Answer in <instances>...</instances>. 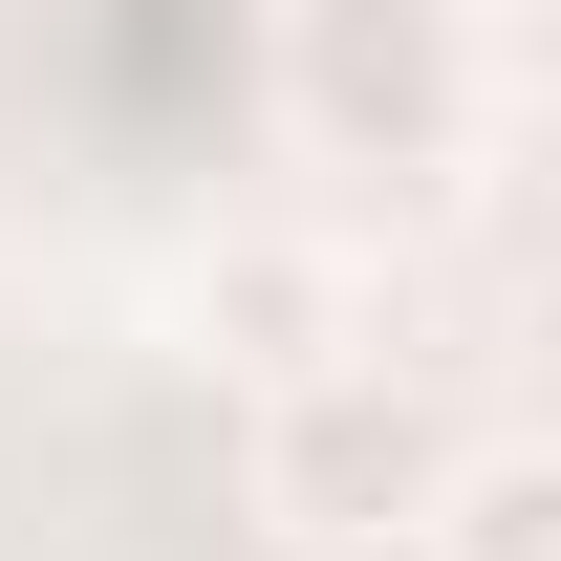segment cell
Masks as SVG:
<instances>
[{
  "label": "cell",
  "instance_id": "6da1fadb",
  "mask_svg": "<svg viewBox=\"0 0 561 561\" xmlns=\"http://www.w3.org/2000/svg\"><path fill=\"white\" fill-rule=\"evenodd\" d=\"M454 476H476V432L432 411V367H389V346L260 389V518H280L302 561H389V540H432V496H454Z\"/></svg>",
  "mask_w": 561,
  "mask_h": 561
},
{
  "label": "cell",
  "instance_id": "7a4b0ae2",
  "mask_svg": "<svg viewBox=\"0 0 561 561\" xmlns=\"http://www.w3.org/2000/svg\"><path fill=\"white\" fill-rule=\"evenodd\" d=\"M280 130L324 173H454L496 130L476 0H280Z\"/></svg>",
  "mask_w": 561,
  "mask_h": 561
},
{
  "label": "cell",
  "instance_id": "3957f363",
  "mask_svg": "<svg viewBox=\"0 0 561 561\" xmlns=\"http://www.w3.org/2000/svg\"><path fill=\"white\" fill-rule=\"evenodd\" d=\"M195 346L238 367V389L346 367V346H367V324H346V260H324V238H216V260H195Z\"/></svg>",
  "mask_w": 561,
  "mask_h": 561
},
{
  "label": "cell",
  "instance_id": "277c9868",
  "mask_svg": "<svg viewBox=\"0 0 561 561\" xmlns=\"http://www.w3.org/2000/svg\"><path fill=\"white\" fill-rule=\"evenodd\" d=\"M432 561H561V432H518L432 496Z\"/></svg>",
  "mask_w": 561,
  "mask_h": 561
}]
</instances>
